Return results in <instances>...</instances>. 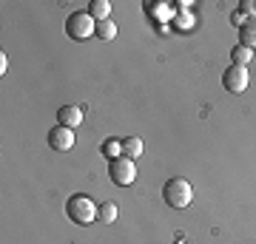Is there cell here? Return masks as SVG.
I'll return each mask as SVG.
<instances>
[{"instance_id": "obj_1", "label": "cell", "mask_w": 256, "mask_h": 244, "mask_svg": "<svg viewBox=\"0 0 256 244\" xmlns=\"http://www.w3.org/2000/svg\"><path fill=\"white\" fill-rule=\"evenodd\" d=\"M97 210H100V205H94L92 196H86V193H77V196H72V199L66 202V213H68V219H72L74 225H94V219H97Z\"/></svg>"}, {"instance_id": "obj_2", "label": "cell", "mask_w": 256, "mask_h": 244, "mask_svg": "<svg viewBox=\"0 0 256 244\" xmlns=\"http://www.w3.org/2000/svg\"><path fill=\"white\" fill-rule=\"evenodd\" d=\"M162 196H165V202H168L171 208L185 210V208L194 202V188H191V182H188V179H182V176H174V179L165 182Z\"/></svg>"}, {"instance_id": "obj_3", "label": "cell", "mask_w": 256, "mask_h": 244, "mask_svg": "<svg viewBox=\"0 0 256 244\" xmlns=\"http://www.w3.org/2000/svg\"><path fill=\"white\" fill-rule=\"evenodd\" d=\"M66 34L72 40H88L92 34H97V20L88 11H74L66 17Z\"/></svg>"}, {"instance_id": "obj_4", "label": "cell", "mask_w": 256, "mask_h": 244, "mask_svg": "<svg viewBox=\"0 0 256 244\" xmlns=\"http://www.w3.org/2000/svg\"><path fill=\"white\" fill-rule=\"evenodd\" d=\"M108 176H111V182H114V185L126 188V185H131V182L137 179V165H134V159H128V156L111 159V165H108Z\"/></svg>"}, {"instance_id": "obj_5", "label": "cell", "mask_w": 256, "mask_h": 244, "mask_svg": "<svg viewBox=\"0 0 256 244\" xmlns=\"http://www.w3.org/2000/svg\"><path fill=\"white\" fill-rule=\"evenodd\" d=\"M248 82H250V74H248L245 65L230 63L228 68H225V74H222V85H225V91H230V94H242V91L248 88Z\"/></svg>"}, {"instance_id": "obj_6", "label": "cell", "mask_w": 256, "mask_h": 244, "mask_svg": "<svg viewBox=\"0 0 256 244\" xmlns=\"http://www.w3.org/2000/svg\"><path fill=\"white\" fill-rule=\"evenodd\" d=\"M48 145H52V151H57V154L72 151L74 148V131L72 128H63V125H54L48 131Z\"/></svg>"}, {"instance_id": "obj_7", "label": "cell", "mask_w": 256, "mask_h": 244, "mask_svg": "<svg viewBox=\"0 0 256 244\" xmlns=\"http://www.w3.org/2000/svg\"><path fill=\"white\" fill-rule=\"evenodd\" d=\"M80 122H82V108H77V105H63V108H57V125L77 131Z\"/></svg>"}, {"instance_id": "obj_8", "label": "cell", "mask_w": 256, "mask_h": 244, "mask_svg": "<svg viewBox=\"0 0 256 244\" xmlns=\"http://www.w3.org/2000/svg\"><path fill=\"white\" fill-rule=\"evenodd\" d=\"M88 14H92L97 23H102V20H111L108 14H111V3L108 0H92L88 3Z\"/></svg>"}, {"instance_id": "obj_9", "label": "cell", "mask_w": 256, "mask_h": 244, "mask_svg": "<svg viewBox=\"0 0 256 244\" xmlns=\"http://www.w3.org/2000/svg\"><path fill=\"white\" fill-rule=\"evenodd\" d=\"M239 45L256 48V17H254V20H248L245 26L239 28Z\"/></svg>"}, {"instance_id": "obj_10", "label": "cell", "mask_w": 256, "mask_h": 244, "mask_svg": "<svg viewBox=\"0 0 256 244\" xmlns=\"http://www.w3.org/2000/svg\"><path fill=\"white\" fill-rule=\"evenodd\" d=\"M122 156H128V159L142 156V139L140 136H126L122 139Z\"/></svg>"}, {"instance_id": "obj_11", "label": "cell", "mask_w": 256, "mask_h": 244, "mask_svg": "<svg viewBox=\"0 0 256 244\" xmlns=\"http://www.w3.org/2000/svg\"><path fill=\"white\" fill-rule=\"evenodd\" d=\"M230 60H234V65H245L254 60V48H248V45H234V51H230Z\"/></svg>"}, {"instance_id": "obj_12", "label": "cell", "mask_w": 256, "mask_h": 244, "mask_svg": "<svg viewBox=\"0 0 256 244\" xmlns=\"http://www.w3.org/2000/svg\"><path fill=\"white\" fill-rule=\"evenodd\" d=\"M117 205H114V202H102L100 205V210H97V219H100L102 225H114V222H117Z\"/></svg>"}, {"instance_id": "obj_13", "label": "cell", "mask_w": 256, "mask_h": 244, "mask_svg": "<svg viewBox=\"0 0 256 244\" xmlns=\"http://www.w3.org/2000/svg\"><path fill=\"white\" fill-rule=\"evenodd\" d=\"M114 37H117V23L114 20L97 23V40H114Z\"/></svg>"}, {"instance_id": "obj_14", "label": "cell", "mask_w": 256, "mask_h": 244, "mask_svg": "<svg viewBox=\"0 0 256 244\" xmlns=\"http://www.w3.org/2000/svg\"><path fill=\"white\" fill-rule=\"evenodd\" d=\"M102 151H106V156H108V159H120V154H122V142L108 139V142L102 145Z\"/></svg>"}, {"instance_id": "obj_15", "label": "cell", "mask_w": 256, "mask_h": 244, "mask_svg": "<svg viewBox=\"0 0 256 244\" xmlns=\"http://www.w3.org/2000/svg\"><path fill=\"white\" fill-rule=\"evenodd\" d=\"M230 23H234V26H236V28H242V26H245V23H248V17H245V14H242V11H234V14H230Z\"/></svg>"}, {"instance_id": "obj_16", "label": "cell", "mask_w": 256, "mask_h": 244, "mask_svg": "<svg viewBox=\"0 0 256 244\" xmlns=\"http://www.w3.org/2000/svg\"><path fill=\"white\" fill-rule=\"evenodd\" d=\"M6 68H9V60H6V51H0V71L6 74Z\"/></svg>"}, {"instance_id": "obj_17", "label": "cell", "mask_w": 256, "mask_h": 244, "mask_svg": "<svg viewBox=\"0 0 256 244\" xmlns=\"http://www.w3.org/2000/svg\"><path fill=\"white\" fill-rule=\"evenodd\" d=\"M174 244H185V242H182V239H180V242H174Z\"/></svg>"}]
</instances>
